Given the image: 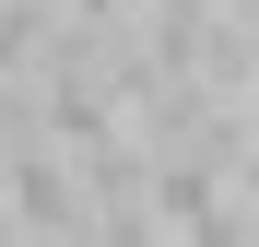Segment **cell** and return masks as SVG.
<instances>
[{"mask_svg": "<svg viewBox=\"0 0 259 247\" xmlns=\"http://www.w3.org/2000/svg\"><path fill=\"white\" fill-rule=\"evenodd\" d=\"M0 212L24 235H59V247H95V188H82V165L35 130L24 153H0Z\"/></svg>", "mask_w": 259, "mask_h": 247, "instance_id": "cell-1", "label": "cell"}]
</instances>
